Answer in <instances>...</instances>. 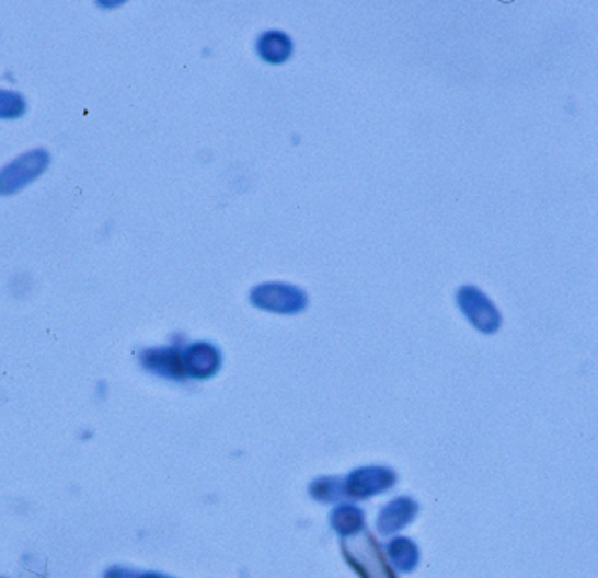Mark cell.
<instances>
[{"label":"cell","mask_w":598,"mask_h":578,"mask_svg":"<svg viewBox=\"0 0 598 578\" xmlns=\"http://www.w3.org/2000/svg\"><path fill=\"white\" fill-rule=\"evenodd\" d=\"M257 53L268 63H283L291 57L292 41L284 32H265L257 39Z\"/></svg>","instance_id":"obj_3"},{"label":"cell","mask_w":598,"mask_h":578,"mask_svg":"<svg viewBox=\"0 0 598 578\" xmlns=\"http://www.w3.org/2000/svg\"><path fill=\"white\" fill-rule=\"evenodd\" d=\"M460 310L468 316L469 322L485 334L497 333L503 325V315L488 296L473 286H465L457 293Z\"/></svg>","instance_id":"obj_1"},{"label":"cell","mask_w":598,"mask_h":578,"mask_svg":"<svg viewBox=\"0 0 598 578\" xmlns=\"http://www.w3.org/2000/svg\"><path fill=\"white\" fill-rule=\"evenodd\" d=\"M46 163H48V155L43 151H34L9 164L8 169L0 172V193H13L23 184H28L32 178L43 172Z\"/></svg>","instance_id":"obj_2"},{"label":"cell","mask_w":598,"mask_h":578,"mask_svg":"<svg viewBox=\"0 0 598 578\" xmlns=\"http://www.w3.org/2000/svg\"><path fill=\"white\" fill-rule=\"evenodd\" d=\"M25 111V100L16 93L0 91V117H16Z\"/></svg>","instance_id":"obj_4"}]
</instances>
